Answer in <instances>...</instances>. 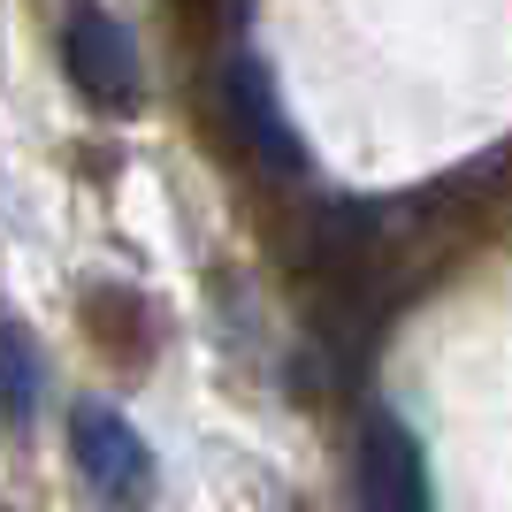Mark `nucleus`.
I'll return each mask as SVG.
<instances>
[{
    "label": "nucleus",
    "instance_id": "1",
    "mask_svg": "<svg viewBox=\"0 0 512 512\" xmlns=\"http://www.w3.org/2000/svg\"><path fill=\"white\" fill-rule=\"evenodd\" d=\"M69 451H77V474L92 482L100 505H115V512L146 505V490H153V451H146V436H138L115 406L85 398V406L69 413Z\"/></svg>",
    "mask_w": 512,
    "mask_h": 512
},
{
    "label": "nucleus",
    "instance_id": "2",
    "mask_svg": "<svg viewBox=\"0 0 512 512\" xmlns=\"http://www.w3.org/2000/svg\"><path fill=\"white\" fill-rule=\"evenodd\" d=\"M62 62H69V77H77V92H85L92 107H107V115L138 107V92H146V77H138V46H130V31L107 16V8H77V16H69Z\"/></svg>",
    "mask_w": 512,
    "mask_h": 512
},
{
    "label": "nucleus",
    "instance_id": "3",
    "mask_svg": "<svg viewBox=\"0 0 512 512\" xmlns=\"http://www.w3.org/2000/svg\"><path fill=\"white\" fill-rule=\"evenodd\" d=\"M360 505L367 512H428V459L398 413H367L360 421Z\"/></svg>",
    "mask_w": 512,
    "mask_h": 512
},
{
    "label": "nucleus",
    "instance_id": "4",
    "mask_svg": "<svg viewBox=\"0 0 512 512\" xmlns=\"http://www.w3.org/2000/svg\"><path fill=\"white\" fill-rule=\"evenodd\" d=\"M222 100H230V123H237V138H245V153H253L260 169H276V176H299L306 169L299 130H291V115H283L276 85H268V69H260L253 54H237V62H230Z\"/></svg>",
    "mask_w": 512,
    "mask_h": 512
},
{
    "label": "nucleus",
    "instance_id": "5",
    "mask_svg": "<svg viewBox=\"0 0 512 512\" xmlns=\"http://www.w3.org/2000/svg\"><path fill=\"white\" fill-rule=\"evenodd\" d=\"M39 390H46V367H39V344L23 337L16 321H0V421L23 428L39 413Z\"/></svg>",
    "mask_w": 512,
    "mask_h": 512
}]
</instances>
